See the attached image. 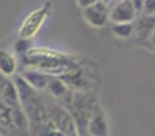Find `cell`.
Instances as JSON below:
<instances>
[{
  "label": "cell",
  "instance_id": "277c9868",
  "mask_svg": "<svg viewBox=\"0 0 155 136\" xmlns=\"http://www.w3.org/2000/svg\"><path fill=\"white\" fill-rule=\"evenodd\" d=\"M97 71L91 69L83 64H79L78 67L71 69L70 72L61 75V79L67 83V86L71 90L75 91H91L94 83H97L95 78Z\"/></svg>",
  "mask_w": 155,
  "mask_h": 136
},
{
  "label": "cell",
  "instance_id": "9c48e42d",
  "mask_svg": "<svg viewBox=\"0 0 155 136\" xmlns=\"http://www.w3.org/2000/svg\"><path fill=\"white\" fill-rule=\"evenodd\" d=\"M19 75L26 80L27 85H30L38 93L46 91L49 82L53 78V75H49L46 72H42L40 69H34V68H23Z\"/></svg>",
  "mask_w": 155,
  "mask_h": 136
},
{
  "label": "cell",
  "instance_id": "9a60e30c",
  "mask_svg": "<svg viewBox=\"0 0 155 136\" xmlns=\"http://www.w3.org/2000/svg\"><path fill=\"white\" fill-rule=\"evenodd\" d=\"M95 2H98V0H76V4H78V7L82 10V8L87 7V5L93 4V3H95Z\"/></svg>",
  "mask_w": 155,
  "mask_h": 136
},
{
  "label": "cell",
  "instance_id": "30bf717a",
  "mask_svg": "<svg viewBox=\"0 0 155 136\" xmlns=\"http://www.w3.org/2000/svg\"><path fill=\"white\" fill-rule=\"evenodd\" d=\"M0 101L11 108L21 106L19 94H18V90H16V86L14 83V80L12 82L11 80H5L0 86Z\"/></svg>",
  "mask_w": 155,
  "mask_h": 136
},
{
  "label": "cell",
  "instance_id": "3957f363",
  "mask_svg": "<svg viewBox=\"0 0 155 136\" xmlns=\"http://www.w3.org/2000/svg\"><path fill=\"white\" fill-rule=\"evenodd\" d=\"M46 106V113H48L49 121H51L53 129L61 131L64 134H68L71 136H78V129L76 124L74 120L72 114L70 113V110L65 106H63L61 104L54 99V102L52 105H45Z\"/></svg>",
  "mask_w": 155,
  "mask_h": 136
},
{
  "label": "cell",
  "instance_id": "8fae6325",
  "mask_svg": "<svg viewBox=\"0 0 155 136\" xmlns=\"http://www.w3.org/2000/svg\"><path fill=\"white\" fill-rule=\"evenodd\" d=\"M18 72V61L12 53L5 49H0V74L5 78L15 76Z\"/></svg>",
  "mask_w": 155,
  "mask_h": 136
},
{
  "label": "cell",
  "instance_id": "e0dca14e",
  "mask_svg": "<svg viewBox=\"0 0 155 136\" xmlns=\"http://www.w3.org/2000/svg\"><path fill=\"white\" fill-rule=\"evenodd\" d=\"M102 2H105V3H107V4H112V2H113V0H102Z\"/></svg>",
  "mask_w": 155,
  "mask_h": 136
},
{
  "label": "cell",
  "instance_id": "2e32d148",
  "mask_svg": "<svg viewBox=\"0 0 155 136\" xmlns=\"http://www.w3.org/2000/svg\"><path fill=\"white\" fill-rule=\"evenodd\" d=\"M148 42H150V45L155 49V30H154L153 33H151L150 37H148Z\"/></svg>",
  "mask_w": 155,
  "mask_h": 136
},
{
  "label": "cell",
  "instance_id": "7a4b0ae2",
  "mask_svg": "<svg viewBox=\"0 0 155 136\" xmlns=\"http://www.w3.org/2000/svg\"><path fill=\"white\" fill-rule=\"evenodd\" d=\"M52 10V3L45 2L35 8L34 11L29 14L26 18L22 21L21 26L18 30V37L19 38H33L37 35V33L41 30L44 22L48 19L49 14Z\"/></svg>",
  "mask_w": 155,
  "mask_h": 136
},
{
  "label": "cell",
  "instance_id": "4fadbf2b",
  "mask_svg": "<svg viewBox=\"0 0 155 136\" xmlns=\"http://www.w3.org/2000/svg\"><path fill=\"white\" fill-rule=\"evenodd\" d=\"M31 48H34L33 38H18V41L14 44V51L19 56H25Z\"/></svg>",
  "mask_w": 155,
  "mask_h": 136
},
{
  "label": "cell",
  "instance_id": "ac0fdd59",
  "mask_svg": "<svg viewBox=\"0 0 155 136\" xmlns=\"http://www.w3.org/2000/svg\"><path fill=\"white\" fill-rule=\"evenodd\" d=\"M79 136H91V135L87 134V132H84V134H82V135H79Z\"/></svg>",
  "mask_w": 155,
  "mask_h": 136
},
{
  "label": "cell",
  "instance_id": "d6986e66",
  "mask_svg": "<svg viewBox=\"0 0 155 136\" xmlns=\"http://www.w3.org/2000/svg\"><path fill=\"white\" fill-rule=\"evenodd\" d=\"M118 2H123V0H113V2H112V4H113V3H118Z\"/></svg>",
  "mask_w": 155,
  "mask_h": 136
},
{
  "label": "cell",
  "instance_id": "5b68a950",
  "mask_svg": "<svg viewBox=\"0 0 155 136\" xmlns=\"http://www.w3.org/2000/svg\"><path fill=\"white\" fill-rule=\"evenodd\" d=\"M82 16L91 29H104L110 22V4L98 0L82 8Z\"/></svg>",
  "mask_w": 155,
  "mask_h": 136
},
{
  "label": "cell",
  "instance_id": "ba28073f",
  "mask_svg": "<svg viewBox=\"0 0 155 136\" xmlns=\"http://www.w3.org/2000/svg\"><path fill=\"white\" fill-rule=\"evenodd\" d=\"M46 91L51 94L53 99H56L59 104L67 108L68 104L71 102V97H72V90L67 86V83L61 79L60 76H53L49 82Z\"/></svg>",
  "mask_w": 155,
  "mask_h": 136
},
{
  "label": "cell",
  "instance_id": "52a82bcc",
  "mask_svg": "<svg viewBox=\"0 0 155 136\" xmlns=\"http://www.w3.org/2000/svg\"><path fill=\"white\" fill-rule=\"evenodd\" d=\"M86 131L91 136H109V121L101 106L95 108V110L91 113Z\"/></svg>",
  "mask_w": 155,
  "mask_h": 136
},
{
  "label": "cell",
  "instance_id": "8992f818",
  "mask_svg": "<svg viewBox=\"0 0 155 136\" xmlns=\"http://www.w3.org/2000/svg\"><path fill=\"white\" fill-rule=\"evenodd\" d=\"M137 12L134 7L132 0H123L110 4V23H125L135 22Z\"/></svg>",
  "mask_w": 155,
  "mask_h": 136
},
{
  "label": "cell",
  "instance_id": "7c38bea8",
  "mask_svg": "<svg viewBox=\"0 0 155 136\" xmlns=\"http://www.w3.org/2000/svg\"><path fill=\"white\" fill-rule=\"evenodd\" d=\"M110 32L116 38L120 40H128L135 34V23L134 22H125V23H112Z\"/></svg>",
  "mask_w": 155,
  "mask_h": 136
},
{
  "label": "cell",
  "instance_id": "6da1fadb",
  "mask_svg": "<svg viewBox=\"0 0 155 136\" xmlns=\"http://www.w3.org/2000/svg\"><path fill=\"white\" fill-rule=\"evenodd\" d=\"M21 59L23 68L40 69L53 76H61L80 64L75 57L46 48H31Z\"/></svg>",
  "mask_w": 155,
  "mask_h": 136
},
{
  "label": "cell",
  "instance_id": "5bb4252c",
  "mask_svg": "<svg viewBox=\"0 0 155 136\" xmlns=\"http://www.w3.org/2000/svg\"><path fill=\"white\" fill-rule=\"evenodd\" d=\"M142 15L155 16V0H144Z\"/></svg>",
  "mask_w": 155,
  "mask_h": 136
}]
</instances>
